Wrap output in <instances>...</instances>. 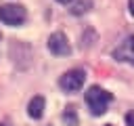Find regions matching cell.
Here are the masks:
<instances>
[{
    "label": "cell",
    "instance_id": "13",
    "mask_svg": "<svg viewBox=\"0 0 134 126\" xmlns=\"http://www.w3.org/2000/svg\"><path fill=\"white\" fill-rule=\"evenodd\" d=\"M105 126H111V124H105Z\"/></svg>",
    "mask_w": 134,
    "mask_h": 126
},
{
    "label": "cell",
    "instance_id": "5",
    "mask_svg": "<svg viewBox=\"0 0 134 126\" xmlns=\"http://www.w3.org/2000/svg\"><path fill=\"white\" fill-rule=\"evenodd\" d=\"M48 50L57 57H67L71 52V46H69V40L63 32H54L48 36Z\"/></svg>",
    "mask_w": 134,
    "mask_h": 126
},
{
    "label": "cell",
    "instance_id": "2",
    "mask_svg": "<svg viewBox=\"0 0 134 126\" xmlns=\"http://www.w3.org/2000/svg\"><path fill=\"white\" fill-rule=\"evenodd\" d=\"M84 82H86L84 69H69V71H65V74L61 76L59 86H61L65 92H77V90L84 86Z\"/></svg>",
    "mask_w": 134,
    "mask_h": 126
},
{
    "label": "cell",
    "instance_id": "14",
    "mask_svg": "<svg viewBox=\"0 0 134 126\" xmlns=\"http://www.w3.org/2000/svg\"><path fill=\"white\" fill-rule=\"evenodd\" d=\"M0 38H2V34H0Z\"/></svg>",
    "mask_w": 134,
    "mask_h": 126
},
{
    "label": "cell",
    "instance_id": "10",
    "mask_svg": "<svg viewBox=\"0 0 134 126\" xmlns=\"http://www.w3.org/2000/svg\"><path fill=\"white\" fill-rule=\"evenodd\" d=\"M126 124H128V126H134V111H130V113L126 116Z\"/></svg>",
    "mask_w": 134,
    "mask_h": 126
},
{
    "label": "cell",
    "instance_id": "15",
    "mask_svg": "<svg viewBox=\"0 0 134 126\" xmlns=\"http://www.w3.org/2000/svg\"><path fill=\"white\" fill-rule=\"evenodd\" d=\"M0 126H2V124H0Z\"/></svg>",
    "mask_w": 134,
    "mask_h": 126
},
{
    "label": "cell",
    "instance_id": "8",
    "mask_svg": "<svg viewBox=\"0 0 134 126\" xmlns=\"http://www.w3.org/2000/svg\"><path fill=\"white\" fill-rule=\"evenodd\" d=\"M92 8V2L90 0H77V2H73L71 4V15H84V13H88Z\"/></svg>",
    "mask_w": 134,
    "mask_h": 126
},
{
    "label": "cell",
    "instance_id": "1",
    "mask_svg": "<svg viewBox=\"0 0 134 126\" xmlns=\"http://www.w3.org/2000/svg\"><path fill=\"white\" fill-rule=\"evenodd\" d=\"M111 101V92L103 90L100 86H90L86 92V103L90 105L92 116H103L107 111V103Z\"/></svg>",
    "mask_w": 134,
    "mask_h": 126
},
{
    "label": "cell",
    "instance_id": "6",
    "mask_svg": "<svg viewBox=\"0 0 134 126\" xmlns=\"http://www.w3.org/2000/svg\"><path fill=\"white\" fill-rule=\"evenodd\" d=\"M113 59L134 65V36H128L126 40L119 42V46L113 50Z\"/></svg>",
    "mask_w": 134,
    "mask_h": 126
},
{
    "label": "cell",
    "instance_id": "9",
    "mask_svg": "<svg viewBox=\"0 0 134 126\" xmlns=\"http://www.w3.org/2000/svg\"><path fill=\"white\" fill-rule=\"evenodd\" d=\"M63 120L67 122V126H77V113H75V107L73 105H69L63 111Z\"/></svg>",
    "mask_w": 134,
    "mask_h": 126
},
{
    "label": "cell",
    "instance_id": "11",
    "mask_svg": "<svg viewBox=\"0 0 134 126\" xmlns=\"http://www.w3.org/2000/svg\"><path fill=\"white\" fill-rule=\"evenodd\" d=\"M130 13L134 15V0H130Z\"/></svg>",
    "mask_w": 134,
    "mask_h": 126
},
{
    "label": "cell",
    "instance_id": "3",
    "mask_svg": "<svg viewBox=\"0 0 134 126\" xmlns=\"http://www.w3.org/2000/svg\"><path fill=\"white\" fill-rule=\"evenodd\" d=\"M27 13L21 4H4L0 6V21L6 25H21L25 21Z\"/></svg>",
    "mask_w": 134,
    "mask_h": 126
},
{
    "label": "cell",
    "instance_id": "4",
    "mask_svg": "<svg viewBox=\"0 0 134 126\" xmlns=\"http://www.w3.org/2000/svg\"><path fill=\"white\" fill-rule=\"evenodd\" d=\"M8 55H10V59L15 61V65L21 67V69L29 67V63H31V48H29L25 42H13V44L8 46Z\"/></svg>",
    "mask_w": 134,
    "mask_h": 126
},
{
    "label": "cell",
    "instance_id": "12",
    "mask_svg": "<svg viewBox=\"0 0 134 126\" xmlns=\"http://www.w3.org/2000/svg\"><path fill=\"white\" fill-rule=\"evenodd\" d=\"M57 2H61V4H71L73 0H57Z\"/></svg>",
    "mask_w": 134,
    "mask_h": 126
},
{
    "label": "cell",
    "instance_id": "7",
    "mask_svg": "<svg viewBox=\"0 0 134 126\" xmlns=\"http://www.w3.org/2000/svg\"><path fill=\"white\" fill-rule=\"evenodd\" d=\"M44 107H46L44 97L36 94V97L29 101V105H27V116H29V118H34V120H40V118L44 116Z\"/></svg>",
    "mask_w": 134,
    "mask_h": 126
}]
</instances>
